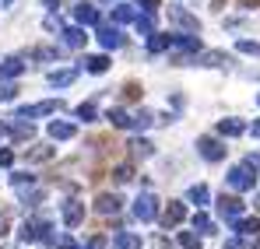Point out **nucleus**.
Wrapping results in <instances>:
<instances>
[{
    "label": "nucleus",
    "mask_w": 260,
    "mask_h": 249,
    "mask_svg": "<svg viewBox=\"0 0 260 249\" xmlns=\"http://www.w3.org/2000/svg\"><path fill=\"white\" fill-rule=\"evenodd\" d=\"M229 186L232 190H239V193H246V190H253L257 186V175H253V165H236V168H229Z\"/></svg>",
    "instance_id": "obj_1"
},
{
    "label": "nucleus",
    "mask_w": 260,
    "mask_h": 249,
    "mask_svg": "<svg viewBox=\"0 0 260 249\" xmlns=\"http://www.w3.org/2000/svg\"><path fill=\"white\" fill-rule=\"evenodd\" d=\"M14 162V151H7V148H0V165H11Z\"/></svg>",
    "instance_id": "obj_42"
},
{
    "label": "nucleus",
    "mask_w": 260,
    "mask_h": 249,
    "mask_svg": "<svg viewBox=\"0 0 260 249\" xmlns=\"http://www.w3.org/2000/svg\"><path fill=\"white\" fill-rule=\"evenodd\" d=\"M239 7L243 11H253V7H260V0H239Z\"/></svg>",
    "instance_id": "obj_44"
},
{
    "label": "nucleus",
    "mask_w": 260,
    "mask_h": 249,
    "mask_svg": "<svg viewBox=\"0 0 260 249\" xmlns=\"http://www.w3.org/2000/svg\"><path fill=\"white\" fill-rule=\"evenodd\" d=\"M32 56H36V60H56V56H60V49H56V46H39Z\"/></svg>",
    "instance_id": "obj_34"
},
{
    "label": "nucleus",
    "mask_w": 260,
    "mask_h": 249,
    "mask_svg": "<svg viewBox=\"0 0 260 249\" xmlns=\"http://www.w3.org/2000/svg\"><path fill=\"white\" fill-rule=\"evenodd\" d=\"M46 4H49V7H60V0H46Z\"/></svg>",
    "instance_id": "obj_49"
},
{
    "label": "nucleus",
    "mask_w": 260,
    "mask_h": 249,
    "mask_svg": "<svg viewBox=\"0 0 260 249\" xmlns=\"http://www.w3.org/2000/svg\"><path fill=\"white\" fill-rule=\"evenodd\" d=\"M81 221H85V204L67 200V204H63V225H67V228H78Z\"/></svg>",
    "instance_id": "obj_11"
},
{
    "label": "nucleus",
    "mask_w": 260,
    "mask_h": 249,
    "mask_svg": "<svg viewBox=\"0 0 260 249\" xmlns=\"http://www.w3.org/2000/svg\"><path fill=\"white\" fill-rule=\"evenodd\" d=\"M11 183H14V190H21V193H25V186H36V175H28V172H14V175H11Z\"/></svg>",
    "instance_id": "obj_31"
},
{
    "label": "nucleus",
    "mask_w": 260,
    "mask_h": 249,
    "mask_svg": "<svg viewBox=\"0 0 260 249\" xmlns=\"http://www.w3.org/2000/svg\"><path fill=\"white\" fill-rule=\"evenodd\" d=\"M151 123H155V116H151L148 109H141V113H134V116H130V126H134V130H148Z\"/></svg>",
    "instance_id": "obj_29"
},
{
    "label": "nucleus",
    "mask_w": 260,
    "mask_h": 249,
    "mask_svg": "<svg viewBox=\"0 0 260 249\" xmlns=\"http://www.w3.org/2000/svg\"><path fill=\"white\" fill-rule=\"evenodd\" d=\"M106 120H109L113 126H120V130H127V126H130V116L123 113V109H109V113H106Z\"/></svg>",
    "instance_id": "obj_30"
},
{
    "label": "nucleus",
    "mask_w": 260,
    "mask_h": 249,
    "mask_svg": "<svg viewBox=\"0 0 260 249\" xmlns=\"http://www.w3.org/2000/svg\"><path fill=\"white\" fill-rule=\"evenodd\" d=\"M193 228H197L201 235H215V232H218L215 221H211V218H208L204 210H197V214H193Z\"/></svg>",
    "instance_id": "obj_25"
},
{
    "label": "nucleus",
    "mask_w": 260,
    "mask_h": 249,
    "mask_svg": "<svg viewBox=\"0 0 260 249\" xmlns=\"http://www.w3.org/2000/svg\"><path fill=\"white\" fill-rule=\"evenodd\" d=\"M257 105H260V95H257Z\"/></svg>",
    "instance_id": "obj_53"
},
{
    "label": "nucleus",
    "mask_w": 260,
    "mask_h": 249,
    "mask_svg": "<svg viewBox=\"0 0 260 249\" xmlns=\"http://www.w3.org/2000/svg\"><path fill=\"white\" fill-rule=\"evenodd\" d=\"M141 91H144V88H141V84H137V81H130L127 88H123V95H127L130 102H137V98H141Z\"/></svg>",
    "instance_id": "obj_38"
},
{
    "label": "nucleus",
    "mask_w": 260,
    "mask_h": 249,
    "mask_svg": "<svg viewBox=\"0 0 260 249\" xmlns=\"http://www.w3.org/2000/svg\"><path fill=\"white\" fill-rule=\"evenodd\" d=\"M158 218H162V225H166V228H173V225H179V221L186 218V207H183L179 200H169V204H166V210H162Z\"/></svg>",
    "instance_id": "obj_10"
},
{
    "label": "nucleus",
    "mask_w": 260,
    "mask_h": 249,
    "mask_svg": "<svg viewBox=\"0 0 260 249\" xmlns=\"http://www.w3.org/2000/svg\"><path fill=\"white\" fill-rule=\"evenodd\" d=\"M60 109H63V102H60V98H56V102L49 98V102H39V105H25V109H18L14 116H21V120H36V116H49V113H60Z\"/></svg>",
    "instance_id": "obj_4"
},
{
    "label": "nucleus",
    "mask_w": 260,
    "mask_h": 249,
    "mask_svg": "<svg viewBox=\"0 0 260 249\" xmlns=\"http://www.w3.org/2000/svg\"><path fill=\"white\" fill-rule=\"evenodd\" d=\"M81 67H85L88 74H106V70H109V56H102V53H99V56H85Z\"/></svg>",
    "instance_id": "obj_17"
},
{
    "label": "nucleus",
    "mask_w": 260,
    "mask_h": 249,
    "mask_svg": "<svg viewBox=\"0 0 260 249\" xmlns=\"http://www.w3.org/2000/svg\"><path fill=\"white\" fill-rule=\"evenodd\" d=\"M137 7H141V11H151V14H155V11H158V0H137Z\"/></svg>",
    "instance_id": "obj_41"
},
{
    "label": "nucleus",
    "mask_w": 260,
    "mask_h": 249,
    "mask_svg": "<svg viewBox=\"0 0 260 249\" xmlns=\"http://www.w3.org/2000/svg\"><path fill=\"white\" fill-rule=\"evenodd\" d=\"M14 95H18V88H14V84H0V102H11Z\"/></svg>",
    "instance_id": "obj_39"
},
{
    "label": "nucleus",
    "mask_w": 260,
    "mask_h": 249,
    "mask_svg": "<svg viewBox=\"0 0 260 249\" xmlns=\"http://www.w3.org/2000/svg\"><path fill=\"white\" fill-rule=\"evenodd\" d=\"M225 249H246V246H243L239 239H229V242H225Z\"/></svg>",
    "instance_id": "obj_46"
},
{
    "label": "nucleus",
    "mask_w": 260,
    "mask_h": 249,
    "mask_svg": "<svg viewBox=\"0 0 260 249\" xmlns=\"http://www.w3.org/2000/svg\"><path fill=\"white\" fill-rule=\"evenodd\" d=\"M148 49H151V53H166V49H173V35H166V32H151V35H148Z\"/></svg>",
    "instance_id": "obj_19"
},
{
    "label": "nucleus",
    "mask_w": 260,
    "mask_h": 249,
    "mask_svg": "<svg viewBox=\"0 0 260 249\" xmlns=\"http://www.w3.org/2000/svg\"><path fill=\"white\" fill-rule=\"evenodd\" d=\"M218 133L221 137H239V133H246V123L243 120H218Z\"/></svg>",
    "instance_id": "obj_20"
},
{
    "label": "nucleus",
    "mask_w": 260,
    "mask_h": 249,
    "mask_svg": "<svg viewBox=\"0 0 260 249\" xmlns=\"http://www.w3.org/2000/svg\"><path fill=\"white\" fill-rule=\"evenodd\" d=\"M120 207H123V200H120L116 193H102V197L95 200V210H99V214H120Z\"/></svg>",
    "instance_id": "obj_12"
},
{
    "label": "nucleus",
    "mask_w": 260,
    "mask_h": 249,
    "mask_svg": "<svg viewBox=\"0 0 260 249\" xmlns=\"http://www.w3.org/2000/svg\"><path fill=\"white\" fill-rule=\"evenodd\" d=\"M0 4H14V0H0Z\"/></svg>",
    "instance_id": "obj_52"
},
{
    "label": "nucleus",
    "mask_w": 260,
    "mask_h": 249,
    "mask_svg": "<svg viewBox=\"0 0 260 249\" xmlns=\"http://www.w3.org/2000/svg\"><path fill=\"white\" fill-rule=\"evenodd\" d=\"M99 42H102V49H120L123 35H120L116 25H99Z\"/></svg>",
    "instance_id": "obj_9"
},
{
    "label": "nucleus",
    "mask_w": 260,
    "mask_h": 249,
    "mask_svg": "<svg viewBox=\"0 0 260 249\" xmlns=\"http://www.w3.org/2000/svg\"><path fill=\"white\" fill-rule=\"evenodd\" d=\"M113 179H116V183H130V179H134V165H116L113 168Z\"/></svg>",
    "instance_id": "obj_33"
},
{
    "label": "nucleus",
    "mask_w": 260,
    "mask_h": 249,
    "mask_svg": "<svg viewBox=\"0 0 260 249\" xmlns=\"http://www.w3.org/2000/svg\"><path fill=\"white\" fill-rule=\"evenodd\" d=\"M74 18H78L81 25H99V11H95V4H85V0L74 7Z\"/></svg>",
    "instance_id": "obj_15"
},
{
    "label": "nucleus",
    "mask_w": 260,
    "mask_h": 249,
    "mask_svg": "<svg viewBox=\"0 0 260 249\" xmlns=\"http://www.w3.org/2000/svg\"><path fill=\"white\" fill-rule=\"evenodd\" d=\"M169 21L179 25V28H186V32H201V21L190 11H183V7H169Z\"/></svg>",
    "instance_id": "obj_7"
},
{
    "label": "nucleus",
    "mask_w": 260,
    "mask_h": 249,
    "mask_svg": "<svg viewBox=\"0 0 260 249\" xmlns=\"http://www.w3.org/2000/svg\"><path fill=\"white\" fill-rule=\"evenodd\" d=\"M81 249H106V235H91L88 246H81Z\"/></svg>",
    "instance_id": "obj_40"
},
{
    "label": "nucleus",
    "mask_w": 260,
    "mask_h": 249,
    "mask_svg": "<svg viewBox=\"0 0 260 249\" xmlns=\"http://www.w3.org/2000/svg\"><path fill=\"white\" fill-rule=\"evenodd\" d=\"M193 63H201V67H229V63H232V56H229V53H221V49H208V53H197V56H193Z\"/></svg>",
    "instance_id": "obj_8"
},
{
    "label": "nucleus",
    "mask_w": 260,
    "mask_h": 249,
    "mask_svg": "<svg viewBox=\"0 0 260 249\" xmlns=\"http://www.w3.org/2000/svg\"><path fill=\"white\" fill-rule=\"evenodd\" d=\"M46 28H49V32H53V28H60V18H56V14H49V18H46Z\"/></svg>",
    "instance_id": "obj_43"
},
{
    "label": "nucleus",
    "mask_w": 260,
    "mask_h": 249,
    "mask_svg": "<svg viewBox=\"0 0 260 249\" xmlns=\"http://www.w3.org/2000/svg\"><path fill=\"white\" fill-rule=\"evenodd\" d=\"M74 78H78V70H74V67H71V70H53V74H49V84H53V88H67Z\"/></svg>",
    "instance_id": "obj_26"
},
{
    "label": "nucleus",
    "mask_w": 260,
    "mask_h": 249,
    "mask_svg": "<svg viewBox=\"0 0 260 249\" xmlns=\"http://www.w3.org/2000/svg\"><path fill=\"white\" fill-rule=\"evenodd\" d=\"M113 249H141V235H134V232H116V239H113Z\"/></svg>",
    "instance_id": "obj_18"
},
{
    "label": "nucleus",
    "mask_w": 260,
    "mask_h": 249,
    "mask_svg": "<svg viewBox=\"0 0 260 249\" xmlns=\"http://www.w3.org/2000/svg\"><path fill=\"white\" fill-rule=\"evenodd\" d=\"M236 232H239V235H257L260 221L257 218H239V221H236Z\"/></svg>",
    "instance_id": "obj_27"
},
{
    "label": "nucleus",
    "mask_w": 260,
    "mask_h": 249,
    "mask_svg": "<svg viewBox=\"0 0 260 249\" xmlns=\"http://www.w3.org/2000/svg\"><path fill=\"white\" fill-rule=\"evenodd\" d=\"M49 246H53V249H78L71 235H56V239H49Z\"/></svg>",
    "instance_id": "obj_36"
},
{
    "label": "nucleus",
    "mask_w": 260,
    "mask_h": 249,
    "mask_svg": "<svg viewBox=\"0 0 260 249\" xmlns=\"http://www.w3.org/2000/svg\"><path fill=\"white\" fill-rule=\"evenodd\" d=\"M197 151H201V158H208V162H221V158H225V144L215 140V137H201V140H197Z\"/></svg>",
    "instance_id": "obj_6"
},
{
    "label": "nucleus",
    "mask_w": 260,
    "mask_h": 249,
    "mask_svg": "<svg viewBox=\"0 0 260 249\" xmlns=\"http://www.w3.org/2000/svg\"><path fill=\"white\" fill-rule=\"evenodd\" d=\"M253 137H260V120H257V123H253Z\"/></svg>",
    "instance_id": "obj_48"
},
{
    "label": "nucleus",
    "mask_w": 260,
    "mask_h": 249,
    "mask_svg": "<svg viewBox=\"0 0 260 249\" xmlns=\"http://www.w3.org/2000/svg\"><path fill=\"white\" fill-rule=\"evenodd\" d=\"M246 165H253V168H260V151H257V155H246Z\"/></svg>",
    "instance_id": "obj_45"
},
{
    "label": "nucleus",
    "mask_w": 260,
    "mask_h": 249,
    "mask_svg": "<svg viewBox=\"0 0 260 249\" xmlns=\"http://www.w3.org/2000/svg\"><path fill=\"white\" fill-rule=\"evenodd\" d=\"M253 207H257V210H260V197H257V200H253Z\"/></svg>",
    "instance_id": "obj_50"
},
{
    "label": "nucleus",
    "mask_w": 260,
    "mask_h": 249,
    "mask_svg": "<svg viewBox=\"0 0 260 249\" xmlns=\"http://www.w3.org/2000/svg\"><path fill=\"white\" fill-rule=\"evenodd\" d=\"M21 74H25V63H21L18 56L0 60V78H21Z\"/></svg>",
    "instance_id": "obj_16"
},
{
    "label": "nucleus",
    "mask_w": 260,
    "mask_h": 249,
    "mask_svg": "<svg viewBox=\"0 0 260 249\" xmlns=\"http://www.w3.org/2000/svg\"><path fill=\"white\" fill-rule=\"evenodd\" d=\"M236 49H239V53H246V56H260V42H250V39H239Z\"/></svg>",
    "instance_id": "obj_35"
},
{
    "label": "nucleus",
    "mask_w": 260,
    "mask_h": 249,
    "mask_svg": "<svg viewBox=\"0 0 260 249\" xmlns=\"http://www.w3.org/2000/svg\"><path fill=\"white\" fill-rule=\"evenodd\" d=\"M253 249H260V239H257V242H253Z\"/></svg>",
    "instance_id": "obj_51"
},
{
    "label": "nucleus",
    "mask_w": 260,
    "mask_h": 249,
    "mask_svg": "<svg viewBox=\"0 0 260 249\" xmlns=\"http://www.w3.org/2000/svg\"><path fill=\"white\" fill-rule=\"evenodd\" d=\"M190 204H197V207H208V200H211V190L204 186V183H197V186H190Z\"/></svg>",
    "instance_id": "obj_22"
},
{
    "label": "nucleus",
    "mask_w": 260,
    "mask_h": 249,
    "mask_svg": "<svg viewBox=\"0 0 260 249\" xmlns=\"http://www.w3.org/2000/svg\"><path fill=\"white\" fill-rule=\"evenodd\" d=\"M0 235H7V218H0Z\"/></svg>",
    "instance_id": "obj_47"
},
{
    "label": "nucleus",
    "mask_w": 260,
    "mask_h": 249,
    "mask_svg": "<svg viewBox=\"0 0 260 249\" xmlns=\"http://www.w3.org/2000/svg\"><path fill=\"white\" fill-rule=\"evenodd\" d=\"M53 155H56L53 148H46V144H36V148H32V151H28L25 158H28V162H49Z\"/></svg>",
    "instance_id": "obj_28"
},
{
    "label": "nucleus",
    "mask_w": 260,
    "mask_h": 249,
    "mask_svg": "<svg viewBox=\"0 0 260 249\" xmlns=\"http://www.w3.org/2000/svg\"><path fill=\"white\" fill-rule=\"evenodd\" d=\"M134 214H137V221H155V218H158V200H155L151 193H141V197L134 200Z\"/></svg>",
    "instance_id": "obj_3"
},
{
    "label": "nucleus",
    "mask_w": 260,
    "mask_h": 249,
    "mask_svg": "<svg viewBox=\"0 0 260 249\" xmlns=\"http://www.w3.org/2000/svg\"><path fill=\"white\" fill-rule=\"evenodd\" d=\"M78 120H85V123H91V120H95V105H91V102L78 105Z\"/></svg>",
    "instance_id": "obj_37"
},
{
    "label": "nucleus",
    "mask_w": 260,
    "mask_h": 249,
    "mask_svg": "<svg viewBox=\"0 0 260 249\" xmlns=\"http://www.w3.org/2000/svg\"><path fill=\"white\" fill-rule=\"evenodd\" d=\"M179 246H183V249H201V235H193V232H179Z\"/></svg>",
    "instance_id": "obj_32"
},
{
    "label": "nucleus",
    "mask_w": 260,
    "mask_h": 249,
    "mask_svg": "<svg viewBox=\"0 0 260 249\" xmlns=\"http://www.w3.org/2000/svg\"><path fill=\"white\" fill-rule=\"evenodd\" d=\"M134 18H137V11H134L130 4H116V7H113V25H127Z\"/></svg>",
    "instance_id": "obj_24"
},
{
    "label": "nucleus",
    "mask_w": 260,
    "mask_h": 249,
    "mask_svg": "<svg viewBox=\"0 0 260 249\" xmlns=\"http://www.w3.org/2000/svg\"><path fill=\"white\" fill-rule=\"evenodd\" d=\"M218 214H221L225 221H232V225H236V221L243 218V200H239V197H225V193H221V197H218Z\"/></svg>",
    "instance_id": "obj_5"
},
{
    "label": "nucleus",
    "mask_w": 260,
    "mask_h": 249,
    "mask_svg": "<svg viewBox=\"0 0 260 249\" xmlns=\"http://www.w3.org/2000/svg\"><path fill=\"white\" fill-rule=\"evenodd\" d=\"M46 232H49V218H43V214H36V218H28L25 225H21V242H39V239H46Z\"/></svg>",
    "instance_id": "obj_2"
},
{
    "label": "nucleus",
    "mask_w": 260,
    "mask_h": 249,
    "mask_svg": "<svg viewBox=\"0 0 260 249\" xmlns=\"http://www.w3.org/2000/svg\"><path fill=\"white\" fill-rule=\"evenodd\" d=\"M74 133H78L74 123H63V120H53V123H49V137H53V140H71Z\"/></svg>",
    "instance_id": "obj_13"
},
{
    "label": "nucleus",
    "mask_w": 260,
    "mask_h": 249,
    "mask_svg": "<svg viewBox=\"0 0 260 249\" xmlns=\"http://www.w3.org/2000/svg\"><path fill=\"white\" fill-rule=\"evenodd\" d=\"M127 148H130V158H141V162H144V158H151V151H155V144H151V140H144V137H134Z\"/></svg>",
    "instance_id": "obj_14"
},
{
    "label": "nucleus",
    "mask_w": 260,
    "mask_h": 249,
    "mask_svg": "<svg viewBox=\"0 0 260 249\" xmlns=\"http://www.w3.org/2000/svg\"><path fill=\"white\" fill-rule=\"evenodd\" d=\"M134 25H137V32H141V35L148 39V35L155 32V14H151V11H144V14H141V11H137V18H134Z\"/></svg>",
    "instance_id": "obj_21"
},
{
    "label": "nucleus",
    "mask_w": 260,
    "mask_h": 249,
    "mask_svg": "<svg viewBox=\"0 0 260 249\" xmlns=\"http://www.w3.org/2000/svg\"><path fill=\"white\" fill-rule=\"evenodd\" d=\"M88 42L85 28H63V46H71V49H81Z\"/></svg>",
    "instance_id": "obj_23"
}]
</instances>
